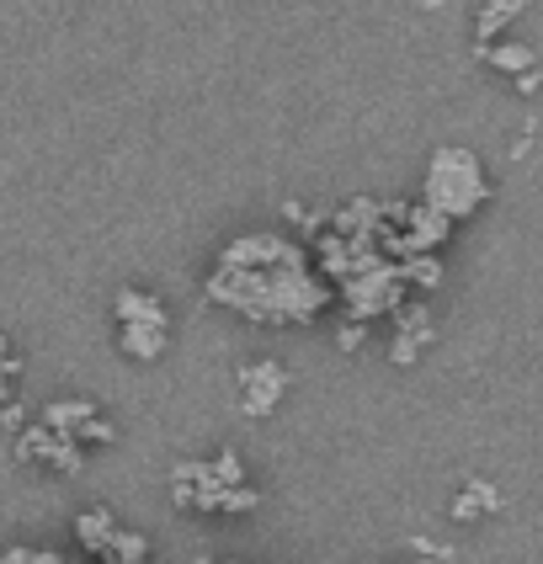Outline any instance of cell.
Here are the masks:
<instances>
[{"mask_svg": "<svg viewBox=\"0 0 543 564\" xmlns=\"http://www.w3.org/2000/svg\"><path fill=\"white\" fill-rule=\"evenodd\" d=\"M208 299L256 325H315L330 310V282H319L309 246L278 229L235 235L208 272Z\"/></svg>", "mask_w": 543, "mask_h": 564, "instance_id": "obj_1", "label": "cell"}, {"mask_svg": "<svg viewBox=\"0 0 543 564\" xmlns=\"http://www.w3.org/2000/svg\"><path fill=\"white\" fill-rule=\"evenodd\" d=\"M421 203H432V208L453 224L475 219L479 208L490 203V176H485V165H479L475 150H464V144L432 150L426 182H421Z\"/></svg>", "mask_w": 543, "mask_h": 564, "instance_id": "obj_2", "label": "cell"}, {"mask_svg": "<svg viewBox=\"0 0 543 564\" xmlns=\"http://www.w3.org/2000/svg\"><path fill=\"white\" fill-rule=\"evenodd\" d=\"M336 299H341V310L357 319V325H373L383 314H394L405 299H411V288L400 278V261H368L357 278H347L336 288Z\"/></svg>", "mask_w": 543, "mask_h": 564, "instance_id": "obj_3", "label": "cell"}, {"mask_svg": "<svg viewBox=\"0 0 543 564\" xmlns=\"http://www.w3.org/2000/svg\"><path fill=\"white\" fill-rule=\"evenodd\" d=\"M32 421L48 426V432H59V437H69V442H80V447H91V442H118V426H112L91 400H48Z\"/></svg>", "mask_w": 543, "mask_h": 564, "instance_id": "obj_4", "label": "cell"}, {"mask_svg": "<svg viewBox=\"0 0 543 564\" xmlns=\"http://www.w3.org/2000/svg\"><path fill=\"white\" fill-rule=\"evenodd\" d=\"M11 447H17V464H32V469H54V474L86 469V447L59 437V432H48V426H37V421H32L22 437H11Z\"/></svg>", "mask_w": 543, "mask_h": 564, "instance_id": "obj_5", "label": "cell"}, {"mask_svg": "<svg viewBox=\"0 0 543 564\" xmlns=\"http://www.w3.org/2000/svg\"><path fill=\"white\" fill-rule=\"evenodd\" d=\"M171 506L176 511H203V517H246L261 506L256 485H208V490H182L171 485Z\"/></svg>", "mask_w": 543, "mask_h": 564, "instance_id": "obj_6", "label": "cell"}, {"mask_svg": "<svg viewBox=\"0 0 543 564\" xmlns=\"http://www.w3.org/2000/svg\"><path fill=\"white\" fill-rule=\"evenodd\" d=\"M283 394H287V373H283V362H272V357H261V362H246L240 368V410L246 415H272V410L283 405Z\"/></svg>", "mask_w": 543, "mask_h": 564, "instance_id": "obj_7", "label": "cell"}, {"mask_svg": "<svg viewBox=\"0 0 543 564\" xmlns=\"http://www.w3.org/2000/svg\"><path fill=\"white\" fill-rule=\"evenodd\" d=\"M389 319H394V341H389V362H394V368H411L415 357H421V351L432 346V336H437V330H432V310H426L421 299H405V304H400V310L389 314Z\"/></svg>", "mask_w": 543, "mask_h": 564, "instance_id": "obj_8", "label": "cell"}, {"mask_svg": "<svg viewBox=\"0 0 543 564\" xmlns=\"http://www.w3.org/2000/svg\"><path fill=\"white\" fill-rule=\"evenodd\" d=\"M379 229H383L379 197H347V203L330 208V235H336V240H362V246H373Z\"/></svg>", "mask_w": 543, "mask_h": 564, "instance_id": "obj_9", "label": "cell"}, {"mask_svg": "<svg viewBox=\"0 0 543 564\" xmlns=\"http://www.w3.org/2000/svg\"><path fill=\"white\" fill-rule=\"evenodd\" d=\"M118 351L133 362H160L171 351V325H118Z\"/></svg>", "mask_w": 543, "mask_h": 564, "instance_id": "obj_10", "label": "cell"}, {"mask_svg": "<svg viewBox=\"0 0 543 564\" xmlns=\"http://www.w3.org/2000/svg\"><path fill=\"white\" fill-rule=\"evenodd\" d=\"M112 314H118V325H171L165 304L155 293H144V288H118L112 293Z\"/></svg>", "mask_w": 543, "mask_h": 564, "instance_id": "obj_11", "label": "cell"}, {"mask_svg": "<svg viewBox=\"0 0 543 564\" xmlns=\"http://www.w3.org/2000/svg\"><path fill=\"white\" fill-rule=\"evenodd\" d=\"M118 528H123V522H118L107 506H86V511L75 517V543L86 549V560H96V554L107 549V538L118 533Z\"/></svg>", "mask_w": 543, "mask_h": 564, "instance_id": "obj_12", "label": "cell"}, {"mask_svg": "<svg viewBox=\"0 0 543 564\" xmlns=\"http://www.w3.org/2000/svg\"><path fill=\"white\" fill-rule=\"evenodd\" d=\"M479 64H490V69H501V75H528V69H539V59H533V48L528 43H517V37H507V43H485V48H475Z\"/></svg>", "mask_w": 543, "mask_h": 564, "instance_id": "obj_13", "label": "cell"}, {"mask_svg": "<svg viewBox=\"0 0 543 564\" xmlns=\"http://www.w3.org/2000/svg\"><path fill=\"white\" fill-rule=\"evenodd\" d=\"M501 506V496H496V485H485V479H469L458 496H453V506H447V517L453 522H475V517H485V511H496Z\"/></svg>", "mask_w": 543, "mask_h": 564, "instance_id": "obj_14", "label": "cell"}, {"mask_svg": "<svg viewBox=\"0 0 543 564\" xmlns=\"http://www.w3.org/2000/svg\"><path fill=\"white\" fill-rule=\"evenodd\" d=\"M517 17H522V0H496V6H479V11H475V48L496 43V37H501V28H511Z\"/></svg>", "mask_w": 543, "mask_h": 564, "instance_id": "obj_15", "label": "cell"}, {"mask_svg": "<svg viewBox=\"0 0 543 564\" xmlns=\"http://www.w3.org/2000/svg\"><path fill=\"white\" fill-rule=\"evenodd\" d=\"M96 564H150V538L118 528V533L107 538V549L96 554Z\"/></svg>", "mask_w": 543, "mask_h": 564, "instance_id": "obj_16", "label": "cell"}, {"mask_svg": "<svg viewBox=\"0 0 543 564\" xmlns=\"http://www.w3.org/2000/svg\"><path fill=\"white\" fill-rule=\"evenodd\" d=\"M400 278H405V288H415V293H432V288L443 282V261H437V256H411V261H400Z\"/></svg>", "mask_w": 543, "mask_h": 564, "instance_id": "obj_17", "label": "cell"}, {"mask_svg": "<svg viewBox=\"0 0 543 564\" xmlns=\"http://www.w3.org/2000/svg\"><path fill=\"white\" fill-rule=\"evenodd\" d=\"M0 564H80V560H69L59 549H37V543H11L0 554Z\"/></svg>", "mask_w": 543, "mask_h": 564, "instance_id": "obj_18", "label": "cell"}, {"mask_svg": "<svg viewBox=\"0 0 543 564\" xmlns=\"http://www.w3.org/2000/svg\"><path fill=\"white\" fill-rule=\"evenodd\" d=\"M214 474H219V485H246V469H240V453H229V447H224L219 458H214Z\"/></svg>", "mask_w": 543, "mask_h": 564, "instance_id": "obj_19", "label": "cell"}, {"mask_svg": "<svg viewBox=\"0 0 543 564\" xmlns=\"http://www.w3.org/2000/svg\"><path fill=\"white\" fill-rule=\"evenodd\" d=\"M17 373H22V357H6L0 362V410L17 400Z\"/></svg>", "mask_w": 543, "mask_h": 564, "instance_id": "obj_20", "label": "cell"}, {"mask_svg": "<svg viewBox=\"0 0 543 564\" xmlns=\"http://www.w3.org/2000/svg\"><path fill=\"white\" fill-rule=\"evenodd\" d=\"M362 341H368V325H357V319H347V325L336 330V346H341V351H362Z\"/></svg>", "mask_w": 543, "mask_h": 564, "instance_id": "obj_21", "label": "cell"}, {"mask_svg": "<svg viewBox=\"0 0 543 564\" xmlns=\"http://www.w3.org/2000/svg\"><path fill=\"white\" fill-rule=\"evenodd\" d=\"M539 86H543V75H539V69H528V75H517V91H522V96H533V91H539Z\"/></svg>", "mask_w": 543, "mask_h": 564, "instance_id": "obj_22", "label": "cell"}, {"mask_svg": "<svg viewBox=\"0 0 543 564\" xmlns=\"http://www.w3.org/2000/svg\"><path fill=\"white\" fill-rule=\"evenodd\" d=\"M6 357H17V346H11V336L0 330V362H6Z\"/></svg>", "mask_w": 543, "mask_h": 564, "instance_id": "obj_23", "label": "cell"}]
</instances>
